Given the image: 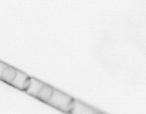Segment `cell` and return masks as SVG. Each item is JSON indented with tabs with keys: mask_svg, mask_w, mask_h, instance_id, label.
<instances>
[{
	"mask_svg": "<svg viewBox=\"0 0 146 114\" xmlns=\"http://www.w3.org/2000/svg\"><path fill=\"white\" fill-rule=\"evenodd\" d=\"M17 72V69L7 65L2 73V75L0 80L10 85L16 76Z\"/></svg>",
	"mask_w": 146,
	"mask_h": 114,
	"instance_id": "obj_5",
	"label": "cell"
},
{
	"mask_svg": "<svg viewBox=\"0 0 146 114\" xmlns=\"http://www.w3.org/2000/svg\"><path fill=\"white\" fill-rule=\"evenodd\" d=\"M29 81H30V77L27 74L17 70L16 76L10 85L17 89L25 91L29 86Z\"/></svg>",
	"mask_w": 146,
	"mask_h": 114,
	"instance_id": "obj_2",
	"label": "cell"
},
{
	"mask_svg": "<svg viewBox=\"0 0 146 114\" xmlns=\"http://www.w3.org/2000/svg\"><path fill=\"white\" fill-rule=\"evenodd\" d=\"M95 114H105V113H102V112H101V111H98V110H97V111L95 112Z\"/></svg>",
	"mask_w": 146,
	"mask_h": 114,
	"instance_id": "obj_8",
	"label": "cell"
},
{
	"mask_svg": "<svg viewBox=\"0 0 146 114\" xmlns=\"http://www.w3.org/2000/svg\"><path fill=\"white\" fill-rule=\"evenodd\" d=\"M7 64H6V63H3V62L0 60V79H1L2 73H3L4 70H5V67H7Z\"/></svg>",
	"mask_w": 146,
	"mask_h": 114,
	"instance_id": "obj_7",
	"label": "cell"
},
{
	"mask_svg": "<svg viewBox=\"0 0 146 114\" xmlns=\"http://www.w3.org/2000/svg\"><path fill=\"white\" fill-rule=\"evenodd\" d=\"M54 89V88H53L52 86L45 84L40 92V93L38 94L36 98H38L40 101H42V102L47 103L51 98Z\"/></svg>",
	"mask_w": 146,
	"mask_h": 114,
	"instance_id": "obj_6",
	"label": "cell"
},
{
	"mask_svg": "<svg viewBox=\"0 0 146 114\" xmlns=\"http://www.w3.org/2000/svg\"><path fill=\"white\" fill-rule=\"evenodd\" d=\"M74 101L75 99L69 95L59 90L54 89L52 95L47 104L59 111L70 114L72 108Z\"/></svg>",
	"mask_w": 146,
	"mask_h": 114,
	"instance_id": "obj_1",
	"label": "cell"
},
{
	"mask_svg": "<svg viewBox=\"0 0 146 114\" xmlns=\"http://www.w3.org/2000/svg\"><path fill=\"white\" fill-rule=\"evenodd\" d=\"M44 85L45 83L42 82L40 80H37L35 78H30L29 86L27 88L25 92L29 95L36 98Z\"/></svg>",
	"mask_w": 146,
	"mask_h": 114,
	"instance_id": "obj_4",
	"label": "cell"
},
{
	"mask_svg": "<svg viewBox=\"0 0 146 114\" xmlns=\"http://www.w3.org/2000/svg\"><path fill=\"white\" fill-rule=\"evenodd\" d=\"M96 111V109L87 105L85 103L75 100L70 114H95Z\"/></svg>",
	"mask_w": 146,
	"mask_h": 114,
	"instance_id": "obj_3",
	"label": "cell"
}]
</instances>
